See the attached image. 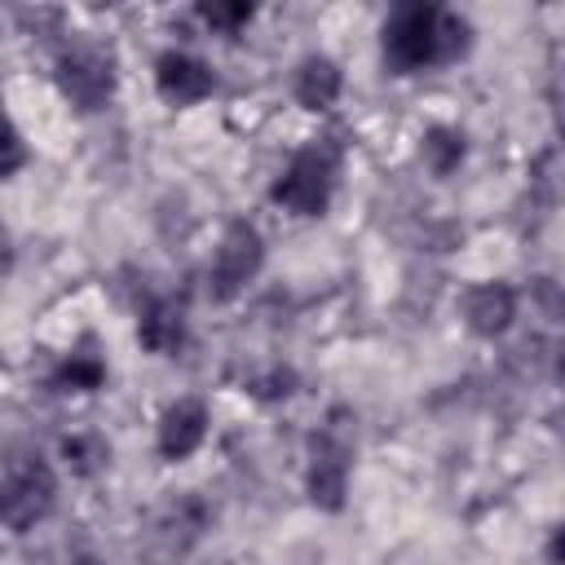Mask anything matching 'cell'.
Returning <instances> with one entry per match:
<instances>
[{
    "instance_id": "obj_1",
    "label": "cell",
    "mask_w": 565,
    "mask_h": 565,
    "mask_svg": "<svg viewBox=\"0 0 565 565\" xmlns=\"http://www.w3.org/2000/svg\"><path fill=\"white\" fill-rule=\"evenodd\" d=\"M472 22L446 4H397L380 22V62L388 75L455 66L472 49Z\"/></svg>"
},
{
    "instance_id": "obj_2",
    "label": "cell",
    "mask_w": 565,
    "mask_h": 565,
    "mask_svg": "<svg viewBox=\"0 0 565 565\" xmlns=\"http://www.w3.org/2000/svg\"><path fill=\"white\" fill-rule=\"evenodd\" d=\"M340 163H344V150L335 137H313L309 146H300L287 168L274 177L269 185V203L282 207L287 216H300V221H313V216H327L331 199H335V185H340Z\"/></svg>"
},
{
    "instance_id": "obj_3",
    "label": "cell",
    "mask_w": 565,
    "mask_h": 565,
    "mask_svg": "<svg viewBox=\"0 0 565 565\" xmlns=\"http://www.w3.org/2000/svg\"><path fill=\"white\" fill-rule=\"evenodd\" d=\"M349 477H353V415L344 406H335L309 441V463H305L309 503L322 512H344Z\"/></svg>"
},
{
    "instance_id": "obj_4",
    "label": "cell",
    "mask_w": 565,
    "mask_h": 565,
    "mask_svg": "<svg viewBox=\"0 0 565 565\" xmlns=\"http://www.w3.org/2000/svg\"><path fill=\"white\" fill-rule=\"evenodd\" d=\"M53 508H57V472H53V463L40 459V455L9 459V468L0 472V525L9 534H31L35 525L49 521Z\"/></svg>"
},
{
    "instance_id": "obj_5",
    "label": "cell",
    "mask_w": 565,
    "mask_h": 565,
    "mask_svg": "<svg viewBox=\"0 0 565 565\" xmlns=\"http://www.w3.org/2000/svg\"><path fill=\"white\" fill-rule=\"evenodd\" d=\"M53 84L62 93L66 106H75L79 115H97L115 102L119 93V71L115 57L97 44H71L53 57Z\"/></svg>"
},
{
    "instance_id": "obj_6",
    "label": "cell",
    "mask_w": 565,
    "mask_h": 565,
    "mask_svg": "<svg viewBox=\"0 0 565 565\" xmlns=\"http://www.w3.org/2000/svg\"><path fill=\"white\" fill-rule=\"evenodd\" d=\"M265 269V234L252 225V221H230L212 247V260H207V291L212 300H234L243 296Z\"/></svg>"
},
{
    "instance_id": "obj_7",
    "label": "cell",
    "mask_w": 565,
    "mask_h": 565,
    "mask_svg": "<svg viewBox=\"0 0 565 565\" xmlns=\"http://www.w3.org/2000/svg\"><path fill=\"white\" fill-rule=\"evenodd\" d=\"M154 93L172 110H190L216 93V71L190 49H163L154 57Z\"/></svg>"
},
{
    "instance_id": "obj_8",
    "label": "cell",
    "mask_w": 565,
    "mask_h": 565,
    "mask_svg": "<svg viewBox=\"0 0 565 565\" xmlns=\"http://www.w3.org/2000/svg\"><path fill=\"white\" fill-rule=\"evenodd\" d=\"M207 428H212V411L203 397H177L163 406L159 424H154V450L159 459L168 463H185L203 441H207Z\"/></svg>"
},
{
    "instance_id": "obj_9",
    "label": "cell",
    "mask_w": 565,
    "mask_h": 565,
    "mask_svg": "<svg viewBox=\"0 0 565 565\" xmlns=\"http://www.w3.org/2000/svg\"><path fill=\"white\" fill-rule=\"evenodd\" d=\"M459 313H463V327H468L477 340H503V335L512 331L516 313H521V296H516L512 282L490 278V282L468 287Z\"/></svg>"
},
{
    "instance_id": "obj_10",
    "label": "cell",
    "mask_w": 565,
    "mask_h": 565,
    "mask_svg": "<svg viewBox=\"0 0 565 565\" xmlns=\"http://www.w3.org/2000/svg\"><path fill=\"white\" fill-rule=\"evenodd\" d=\"M291 97L300 110H331L344 97V66L331 53H305L291 71Z\"/></svg>"
},
{
    "instance_id": "obj_11",
    "label": "cell",
    "mask_w": 565,
    "mask_h": 565,
    "mask_svg": "<svg viewBox=\"0 0 565 565\" xmlns=\"http://www.w3.org/2000/svg\"><path fill=\"white\" fill-rule=\"evenodd\" d=\"M137 340L146 353L154 358H177L190 340V322H185V309L172 300V296H150L141 309H137Z\"/></svg>"
},
{
    "instance_id": "obj_12",
    "label": "cell",
    "mask_w": 565,
    "mask_h": 565,
    "mask_svg": "<svg viewBox=\"0 0 565 565\" xmlns=\"http://www.w3.org/2000/svg\"><path fill=\"white\" fill-rule=\"evenodd\" d=\"M102 384H106V358L93 344L62 353V362L49 375V388L53 393H97Z\"/></svg>"
},
{
    "instance_id": "obj_13",
    "label": "cell",
    "mask_w": 565,
    "mask_h": 565,
    "mask_svg": "<svg viewBox=\"0 0 565 565\" xmlns=\"http://www.w3.org/2000/svg\"><path fill=\"white\" fill-rule=\"evenodd\" d=\"M468 159V137L463 128L455 124H433L424 137H419V163L433 172V177H455Z\"/></svg>"
},
{
    "instance_id": "obj_14",
    "label": "cell",
    "mask_w": 565,
    "mask_h": 565,
    "mask_svg": "<svg viewBox=\"0 0 565 565\" xmlns=\"http://www.w3.org/2000/svg\"><path fill=\"white\" fill-rule=\"evenodd\" d=\"M57 459L66 463L71 477H97L110 463V441L102 433H66L57 441Z\"/></svg>"
},
{
    "instance_id": "obj_15",
    "label": "cell",
    "mask_w": 565,
    "mask_h": 565,
    "mask_svg": "<svg viewBox=\"0 0 565 565\" xmlns=\"http://www.w3.org/2000/svg\"><path fill=\"white\" fill-rule=\"evenodd\" d=\"M194 18H199L212 35H238V31L256 18V4H243V0H212V4H199Z\"/></svg>"
},
{
    "instance_id": "obj_16",
    "label": "cell",
    "mask_w": 565,
    "mask_h": 565,
    "mask_svg": "<svg viewBox=\"0 0 565 565\" xmlns=\"http://www.w3.org/2000/svg\"><path fill=\"white\" fill-rule=\"evenodd\" d=\"M22 168H26V141L13 128V119L0 110V181L13 177V172H22Z\"/></svg>"
},
{
    "instance_id": "obj_17",
    "label": "cell",
    "mask_w": 565,
    "mask_h": 565,
    "mask_svg": "<svg viewBox=\"0 0 565 565\" xmlns=\"http://www.w3.org/2000/svg\"><path fill=\"white\" fill-rule=\"evenodd\" d=\"M247 388H252L256 397H265V402L291 397V393H296V371H291V366H269V371H265V375H256Z\"/></svg>"
},
{
    "instance_id": "obj_18",
    "label": "cell",
    "mask_w": 565,
    "mask_h": 565,
    "mask_svg": "<svg viewBox=\"0 0 565 565\" xmlns=\"http://www.w3.org/2000/svg\"><path fill=\"white\" fill-rule=\"evenodd\" d=\"M4 274H9V238L0 234V278H4Z\"/></svg>"
}]
</instances>
